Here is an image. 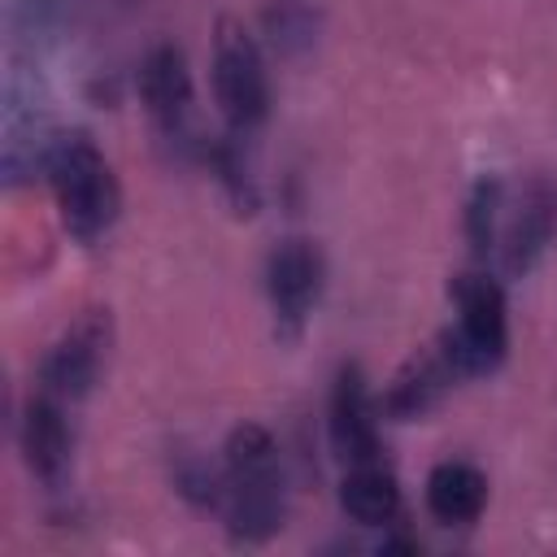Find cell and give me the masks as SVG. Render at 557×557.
<instances>
[{"mask_svg":"<svg viewBox=\"0 0 557 557\" xmlns=\"http://www.w3.org/2000/svg\"><path fill=\"white\" fill-rule=\"evenodd\" d=\"M222 509L239 544H261L283 527V461L261 422H239L222 453Z\"/></svg>","mask_w":557,"mask_h":557,"instance_id":"6da1fadb","label":"cell"},{"mask_svg":"<svg viewBox=\"0 0 557 557\" xmlns=\"http://www.w3.org/2000/svg\"><path fill=\"white\" fill-rule=\"evenodd\" d=\"M109 357V313L91 309L83 313L39 361V392L57 396V400H83Z\"/></svg>","mask_w":557,"mask_h":557,"instance_id":"ba28073f","label":"cell"},{"mask_svg":"<svg viewBox=\"0 0 557 557\" xmlns=\"http://www.w3.org/2000/svg\"><path fill=\"white\" fill-rule=\"evenodd\" d=\"M17 444H22V457H26V470L48 487H65V474H70V448H74V435H70V422H65V400L39 392L26 400L22 409V426H17Z\"/></svg>","mask_w":557,"mask_h":557,"instance_id":"8fae6325","label":"cell"},{"mask_svg":"<svg viewBox=\"0 0 557 557\" xmlns=\"http://www.w3.org/2000/svg\"><path fill=\"white\" fill-rule=\"evenodd\" d=\"M44 170H48L65 235L78 244H96L117 222V209H122V187L104 152L91 144V135L70 131V135H57Z\"/></svg>","mask_w":557,"mask_h":557,"instance_id":"7a4b0ae2","label":"cell"},{"mask_svg":"<svg viewBox=\"0 0 557 557\" xmlns=\"http://www.w3.org/2000/svg\"><path fill=\"white\" fill-rule=\"evenodd\" d=\"M505 200H509V191L496 174H483L470 187V200H466V239H470V252L487 265H492V252H496V239H500Z\"/></svg>","mask_w":557,"mask_h":557,"instance_id":"9a60e30c","label":"cell"},{"mask_svg":"<svg viewBox=\"0 0 557 557\" xmlns=\"http://www.w3.org/2000/svg\"><path fill=\"white\" fill-rule=\"evenodd\" d=\"M139 96L165 139H183L191 122V70L174 44L148 48L139 61Z\"/></svg>","mask_w":557,"mask_h":557,"instance_id":"7c38bea8","label":"cell"},{"mask_svg":"<svg viewBox=\"0 0 557 557\" xmlns=\"http://www.w3.org/2000/svg\"><path fill=\"white\" fill-rule=\"evenodd\" d=\"M457 322L440 335L461 370V379L492 374L505 352H509V309H505V287L492 270H466L448 283Z\"/></svg>","mask_w":557,"mask_h":557,"instance_id":"3957f363","label":"cell"},{"mask_svg":"<svg viewBox=\"0 0 557 557\" xmlns=\"http://www.w3.org/2000/svg\"><path fill=\"white\" fill-rule=\"evenodd\" d=\"M331 448L344 466H361V461H379L383 444H379V405L370 396V383L361 374L357 361L339 366L335 387H331Z\"/></svg>","mask_w":557,"mask_h":557,"instance_id":"9c48e42d","label":"cell"},{"mask_svg":"<svg viewBox=\"0 0 557 557\" xmlns=\"http://www.w3.org/2000/svg\"><path fill=\"white\" fill-rule=\"evenodd\" d=\"M52 131H48V100L35 78V65L13 61L4 78V178L22 183L35 165H48L52 152Z\"/></svg>","mask_w":557,"mask_h":557,"instance_id":"5b68a950","label":"cell"},{"mask_svg":"<svg viewBox=\"0 0 557 557\" xmlns=\"http://www.w3.org/2000/svg\"><path fill=\"white\" fill-rule=\"evenodd\" d=\"M553 235H557V187L544 178H531L513 200H505V222H500L492 265L509 278H522L548 252Z\"/></svg>","mask_w":557,"mask_h":557,"instance_id":"52a82bcc","label":"cell"},{"mask_svg":"<svg viewBox=\"0 0 557 557\" xmlns=\"http://www.w3.org/2000/svg\"><path fill=\"white\" fill-rule=\"evenodd\" d=\"M322 252L313 239L305 235H292L283 239L270 261H265V292H270V309H274V322H278V335L283 339H296L322 296Z\"/></svg>","mask_w":557,"mask_h":557,"instance_id":"8992f818","label":"cell"},{"mask_svg":"<svg viewBox=\"0 0 557 557\" xmlns=\"http://www.w3.org/2000/svg\"><path fill=\"white\" fill-rule=\"evenodd\" d=\"M457 379H461V370H457L448 344L435 339L431 348L413 352V357L392 374V383H387V392H383V400H379V413H387L392 422H413V418L431 413Z\"/></svg>","mask_w":557,"mask_h":557,"instance_id":"30bf717a","label":"cell"},{"mask_svg":"<svg viewBox=\"0 0 557 557\" xmlns=\"http://www.w3.org/2000/svg\"><path fill=\"white\" fill-rule=\"evenodd\" d=\"M213 96L235 135H252L270 113V78L261 48L231 17H222L213 35Z\"/></svg>","mask_w":557,"mask_h":557,"instance_id":"277c9868","label":"cell"},{"mask_svg":"<svg viewBox=\"0 0 557 557\" xmlns=\"http://www.w3.org/2000/svg\"><path fill=\"white\" fill-rule=\"evenodd\" d=\"M487 505V479L479 466L470 461H440L431 474H426V509L435 522H448V527H461V522H474Z\"/></svg>","mask_w":557,"mask_h":557,"instance_id":"4fadbf2b","label":"cell"},{"mask_svg":"<svg viewBox=\"0 0 557 557\" xmlns=\"http://www.w3.org/2000/svg\"><path fill=\"white\" fill-rule=\"evenodd\" d=\"M339 505L361 527H383L400 513V487H396V474L383 466V457L361 461V466H344Z\"/></svg>","mask_w":557,"mask_h":557,"instance_id":"5bb4252c","label":"cell"}]
</instances>
